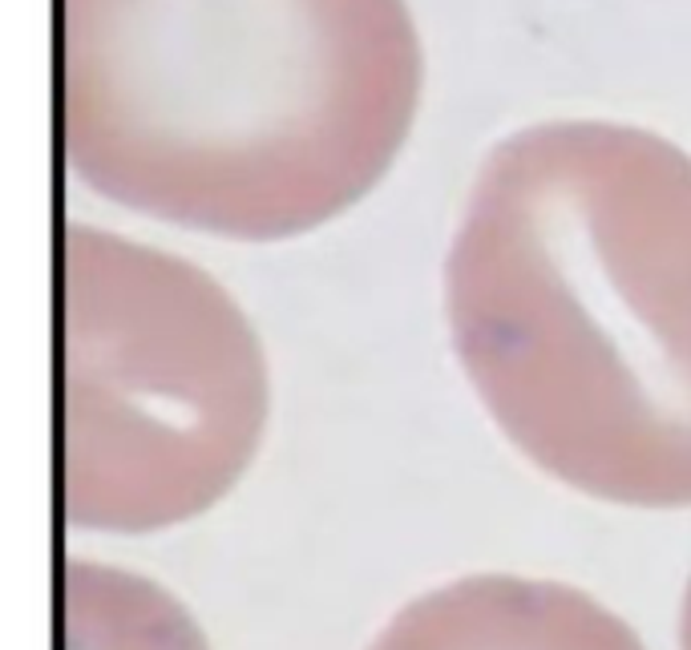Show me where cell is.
Listing matches in <instances>:
<instances>
[{
  "label": "cell",
  "mask_w": 691,
  "mask_h": 650,
  "mask_svg": "<svg viewBox=\"0 0 691 650\" xmlns=\"http://www.w3.org/2000/svg\"><path fill=\"white\" fill-rule=\"evenodd\" d=\"M457 360L501 436L594 501L691 505V153L623 122L498 141L445 263Z\"/></svg>",
  "instance_id": "1"
},
{
  "label": "cell",
  "mask_w": 691,
  "mask_h": 650,
  "mask_svg": "<svg viewBox=\"0 0 691 650\" xmlns=\"http://www.w3.org/2000/svg\"><path fill=\"white\" fill-rule=\"evenodd\" d=\"M421 77L405 0H57L69 170L218 239H295L356 206Z\"/></svg>",
  "instance_id": "2"
},
{
  "label": "cell",
  "mask_w": 691,
  "mask_h": 650,
  "mask_svg": "<svg viewBox=\"0 0 691 650\" xmlns=\"http://www.w3.org/2000/svg\"><path fill=\"white\" fill-rule=\"evenodd\" d=\"M61 513L150 534L227 498L268 424L243 307L186 259L93 227L61 239Z\"/></svg>",
  "instance_id": "3"
},
{
  "label": "cell",
  "mask_w": 691,
  "mask_h": 650,
  "mask_svg": "<svg viewBox=\"0 0 691 650\" xmlns=\"http://www.w3.org/2000/svg\"><path fill=\"white\" fill-rule=\"evenodd\" d=\"M369 650H647L614 611L546 578L474 574L412 598Z\"/></svg>",
  "instance_id": "4"
},
{
  "label": "cell",
  "mask_w": 691,
  "mask_h": 650,
  "mask_svg": "<svg viewBox=\"0 0 691 650\" xmlns=\"http://www.w3.org/2000/svg\"><path fill=\"white\" fill-rule=\"evenodd\" d=\"M61 650H211L174 594L102 561L61 570Z\"/></svg>",
  "instance_id": "5"
},
{
  "label": "cell",
  "mask_w": 691,
  "mask_h": 650,
  "mask_svg": "<svg viewBox=\"0 0 691 650\" xmlns=\"http://www.w3.org/2000/svg\"><path fill=\"white\" fill-rule=\"evenodd\" d=\"M679 650H691V582L683 594V614H679Z\"/></svg>",
  "instance_id": "6"
}]
</instances>
